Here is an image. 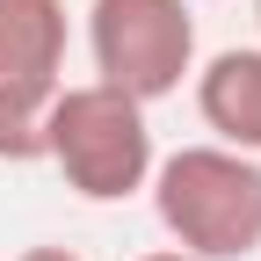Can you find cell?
<instances>
[{"instance_id": "obj_1", "label": "cell", "mask_w": 261, "mask_h": 261, "mask_svg": "<svg viewBox=\"0 0 261 261\" xmlns=\"http://www.w3.org/2000/svg\"><path fill=\"white\" fill-rule=\"evenodd\" d=\"M152 211L189 261H254L261 254V160L232 145H181L152 160Z\"/></svg>"}, {"instance_id": "obj_8", "label": "cell", "mask_w": 261, "mask_h": 261, "mask_svg": "<svg viewBox=\"0 0 261 261\" xmlns=\"http://www.w3.org/2000/svg\"><path fill=\"white\" fill-rule=\"evenodd\" d=\"M254 22H261V0H254Z\"/></svg>"}, {"instance_id": "obj_4", "label": "cell", "mask_w": 261, "mask_h": 261, "mask_svg": "<svg viewBox=\"0 0 261 261\" xmlns=\"http://www.w3.org/2000/svg\"><path fill=\"white\" fill-rule=\"evenodd\" d=\"M65 87V0H0V160H44V109Z\"/></svg>"}, {"instance_id": "obj_5", "label": "cell", "mask_w": 261, "mask_h": 261, "mask_svg": "<svg viewBox=\"0 0 261 261\" xmlns=\"http://www.w3.org/2000/svg\"><path fill=\"white\" fill-rule=\"evenodd\" d=\"M189 87H196V116L211 138L261 160V44H232L203 58L189 73Z\"/></svg>"}, {"instance_id": "obj_7", "label": "cell", "mask_w": 261, "mask_h": 261, "mask_svg": "<svg viewBox=\"0 0 261 261\" xmlns=\"http://www.w3.org/2000/svg\"><path fill=\"white\" fill-rule=\"evenodd\" d=\"M138 261H189L181 247H152V254H138Z\"/></svg>"}, {"instance_id": "obj_2", "label": "cell", "mask_w": 261, "mask_h": 261, "mask_svg": "<svg viewBox=\"0 0 261 261\" xmlns=\"http://www.w3.org/2000/svg\"><path fill=\"white\" fill-rule=\"evenodd\" d=\"M44 160L80 203H123L152 181V109L109 80H65L44 109Z\"/></svg>"}, {"instance_id": "obj_6", "label": "cell", "mask_w": 261, "mask_h": 261, "mask_svg": "<svg viewBox=\"0 0 261 261\" xmlns=\"http://www.w3.org/2000/svg\"><path fill=\"white\" fill-rule=\"evenodd\" d=\"M15 261H80V254H73V247H22Z\"/></svg>"}, {"instance_id": "obj_3", "label": "cell", "mask_w": 261, "mask_h": 261, "mask_svg": "<svg viewBox=\"0 0 261 261\" xmlns=\"http://www.w3.org/2000/svg\"><path fill=\"white\" fill-rule=\"evenodd\" d=\"M87 58L94 80L130 102H167L196 73V8L189 0H87Z\"/></svg>"}]
</instances>
